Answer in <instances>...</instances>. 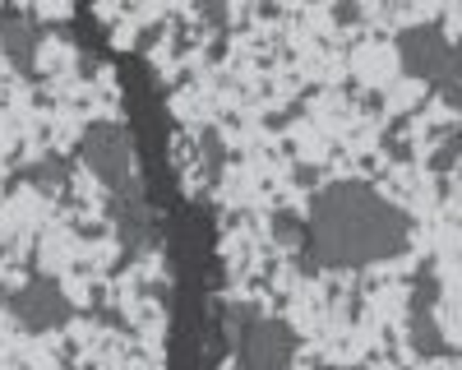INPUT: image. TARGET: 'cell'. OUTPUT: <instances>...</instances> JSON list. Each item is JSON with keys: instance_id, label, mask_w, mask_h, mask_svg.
Here are the masks:
<instances>
[{"instance_id": "obj_1", "label": "cell", "mask_w": 462, "mask_h": 370, "mask_svg": "<svg viewBox=\"0 0 462 370\" xmlns=\"http://www.w3.org/2000/svg\"><path fill=\"white\" fill-rule=\"evenodd\" d=\"M411 245V217L370 180H333L310 199L300 254L315 269H365Z\"/></svg>"}, {"instance_id": "obj_2", "label": "cell", "mask_w": 462, "mask_h": 370, "mask_svg": "<svg viewBox=\"0 0 462 370\" xmlns=\"http://www.w3.org/2000/svg\"><path fill=\"white\" fill-rule=\"evenodd\" d=\"M74 162H84L111 195L134 190V148H130V130L116 121H93L79 143H74Z\"/></svg>"}, {"instance_id": "obj_3", "label": "cell", "mask_w": 462, "mask_h": 370, "mask_svg": "<svg viewBox=\"0 0 462 370\" xmlns=\"http://www.w3.org/2000/svg\"><path fill=\"white\" fill-rule=\"evenodd\" d=\"M231 338H236V370H291L296 361V333L287 319L241 310V328Z\"/></svg>"}, {"instance_id": "obj_4", "label": "cell", "mask_w": 462, "mask_h": 370, "mask_svg": "<svg viewBox=\"0 0 462 370\" xmlns=\"http://www.w3.org/2000/svg\"><path fill=\"white\" fill-rule=\"evenodd\" d=\"M5 310H10L28 333H56V328H65V324L74 319V306H69L65 287H60L56 278H47V273H32L23 287H14V291L5 296Z\"/></svg>"}, {"instance_id": "obj_5", "label": "cell", "mask_w": 462, "mask_h": 370, "mask_svg": "<svg viewBox=\"0 0 462 370\" xmlns=\"http://www.w3.org/2000/svg\"><path fill=\"white\" fill-rule=\"evenodd\" d=\"M448 51H453V42L444 37V23H435V19L411 23V28L398 32V65H402V74H411L420 84L439 79L444 65H448Z\"/></svg>"}, {"instance_id": "obj_6", "label": "cell", "mask_w": 462, "mask_h": 370, "mask_svg": "<svg viewBox=\"0 0 462 370\" xmlns=\"http://www.w3.org/2000/svg\"><path fill=\"white\" fill-rule=\"evenodd\" d=\"M0 51L23 79H37V23L23 10H0Z\"/></svg>"}, {"instance_id": "obj_7", "label": "cell", "mask_w": 462, "mask_h": 370, "mask_svg": "<svg viewBox=\"0 0 462 370\" xmlns=\"http://www.w3.org/2000/svg\"><path fill=\"white\" fill-rule=\"evenodd\" d=\"M407 343H411L416 356H426V361L448 356V343H444V333L435 324V310H407Z\"/></svg>"}, {"instance_id": "obj_8", "label": "cell", "mask_w": 462, "mask_h": 370, "mask_svg": "<svg viewBox=\"0 0 462 370\" xmlns=\"http://www.w3.org/2000/svg\"><path fill=\"white\" fill-rule=\"evenodd\" d=\"M69 171H74V158H60V153H47V158H37L32 167L19 171V180L37 185L42 195H60L65 185H69Z\"/></svg>"}, {"instance_id": "obj_9", "label": "cell", "mask_w": 462, "mask_h": 370, "mask_svg": "<svg viewBox=\"0 0 462 370\" xmlns=\"http://www.w3.org/2000/svg\"><path fill=\"white\" fill-rule=\"evenodd\" d=\"M435 301H439V269H435V259H420L416 278H411L407 310H435Z\"/></svg>"}, {"instance_id": "obj_10", "label": "cell", "mask_w": 462, "mask_h": 370, "mask_svg": "<svg viewBox=\"0 0 462 370\" xmlns=\"http://www.w3.org/2000/svg\"><path fill=\"white\" fill-rule=\"evenodd\" d=\"M268 232H273V241H282V245L300 250V245H305V217H300V213H291V208H278V213H273V222H268Z\"/></svg>"}, {"instance_id": "obj_11", "label": "cell", "mask_w": 462, "mask_h": 370, "mask_svg": "<svg viewBox=\"0 0 462 370\" xmlns=\"http://www.w3.org/2000/svg\"><path fill=\"white\" fill-rule=\"evenodd\" d=\"M199 158H204V171H208V180H217L222 176V167H226V148H222V134L208 125V130H199Z\"/></svg>"}, {"instance_id": "obj_12", "label": "cell", "mask_w": 462, "mask_h": 370, "mask_svg": "<svg viewBox=\"0 0 462 370\" xmlns=\"http://www.w3.org/2000/svg\"><path fill=\"white\" fill-rule=\"evenodd\" d=\"M457 158H462V139L448 130V134H439L435 153H430V171H435V176H448V171L457 167Z\"/></svg>"}, {"instance_id": "obj_13", "label": "cell", "mask_w": 462, "mask_h": 370, "mask_svg": "<svg viewBox=\"0 0 462 370\" xmlns=\"http://www.w3.org/2000/svg\"><path fill=\"white\" fill-rule=\"evenodd\" d=\"M448 74H453V79L462 84V42H453V51H448V65H444Z\"/></svg>"}, {"instance_id": "obj_14", "label": "cell", "mask_w": 462, "mask_h": 370, "mask_svg": "<svg viewBox=\"0 0 462 370\" xmlns=\"http://www.w3.org/2000/svg\"><path fill=\"white\" fill-rule=\"evenodd\" d=\"M333 19L337 23H356L361 19V5H333Z\"/></svg>"}, {"instance_id": "obj_15", "label": "cell", "mask_w": 462, "mask_h": 370, "mask_svg": "<svg viewBox=\"0 0 462 370\" xmlns=\"http://www.w3.org/2000/svg\"><path fill=\"white\" fill-rule=\"evenodd\" d=\"M204 19H213V23H226V10H222V5H204Z\"/></svg>"}, {"instance_id": "obj_16", "label": "cell", "mask_w": 462, "mask_h": 370, "mask_svg": "<svg viewBox=\"0 0 462 370\" xmlns=\"http://www.w3.org/2000/svg\"><path fill=\"white\" fill-rule=\"evenodd\" d=\"M310 180H319L315 167H300V171H296V185H310Z\"/></svg>"}, {"instance_id": "obj_17", "label": "cell", "mask_w": 462, "mask_h": 370, "mask_svg": "<svg viewBox=\"0 0 462 370\" xmlns=\"http://www.w3.org/2000/svg\"><path fill=\"white\" fill-rule=\"evenodd\" d=\"M319 370H361V365H319Z\"/></svg>"}, {"instance_id": "obj_18", "label": "cell", "mask_w": 462, "mask_h": 370, "mask_svg": "<svg viewBox=\"0 0 462 370\" xmlns=\"http://www.w3.org/2000/svg\"><path fill=\"white\" fill-rule=\"evenodd\" d=\"M453 134H457V139H462V121H457V130H453Z\"/></svg>"}]
</instances>
